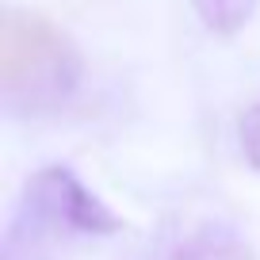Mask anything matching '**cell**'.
I'll return each instance as SVG.
<instances>
[{"label": "cell", "mask_w": 260, "mask_h": 260, "mask_svg": "<svg viewBox=\"0 0 260 260\" xmlns=\"http://www.w3.org/2000/svg\"><path fill=\"white\" fill-rule=\"evenodd\" d=\"M81 54L73 39L39 12L12 8L0 23V92L23 115L61 107L81 84Z\"/></svg>", "instance_id": "6da1fadb"}, {"label": "cell", "mask_w": 260, "mask_h": 260, "mask_svg": "<svg viewBox=\"0 0 260 260\" xmlns=\"http://www.w3.org/2000/svg\"><path fill=\"white\" fill-rule=\"evenodd\" d=\"M23 218L39 230H77V234H119L122 218L61 165L39 169L27 184Z\"/></svg>", "instance_id": "7a4b0ae2"}, {"label": "cell", "mask_w": 260, "mask_h": 260, "mask_svg": "<svg viewBox=\"0 0 260 260\" xmlns=\"http://www.w3.org/2000/svg\"><path fill=\"white\" fill-rule=\"evenodd\" d=\"M195 16L214 35H237L256 12V0H191Z\"/></svg>", "instance_id": "3957f363"}, {"label": "cell", "mask_w": 260, "mask_h": 260, "mask_svg": "<svg viewBox=\"0 0 260 260\" xmlns=\"http://www.w3.org/2000/svg\"><path fill=\"white\" fill-rule=\"evenodd\" d=\"M172 260H252L249 249L241 241L226 234H199L195 241H187Z\"/></svg>", "instance_id": "277c9868"}, {"label": "cell", "mask_w": 260, "mask_h": 260, "mask_svg": "<svg viewBox=\"0 0 260 260\" xmlns=\"http://www.w3.org/2000/svg\"><path fill=\"white\" fill-rule=\"evenodd\" d=\"M241 153L252 169L260 172V104H252L241 115Z\"/></svg>", "instance_id": "5b68a950"}]
</instances>
